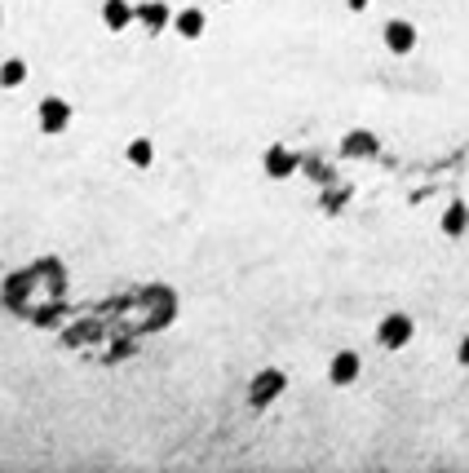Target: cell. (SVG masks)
<instances>
[{
    "label": "cell",
    "mask_w": 469,
    "mask_h": 473,
    "mask_svg": "<svg viewBox=\"0 0 469 473\" xmlns=\"http://www.w3.org/2000/svg\"><path fill=\"white\" fill-rule=\"evenodd\" d=\"M133 18H137V9H133L128 0H107V4H103V22H107L111 31H124Z\"/></svg>",
    "instance_id": "277c9868"
},
{
    "label": "cell",
    "mask_w": 469,
    "mask_h": 473,
    "mask_svg": "<svg viewBox=\"0 0 469 473\" xmlns=\"http://www.w3.org/2000/svg\"><path fill=\"white\" fill-rule=\"evenodd\" d=\"M151 155H155V151H151V142H146V137H137V142H128V164H137V168H146V164H151Z\"/></svg>",
    "instance_id": "7c38bea8"
},
{
    "label": "cell",
    "mask_w": 469,
    "mask_h": 473,
    "mask_svg": "<svg viewBox=\"0 0 469 473\" xmlns=\"http://www.w3.org/2000/svg\"><path fill=\"white\" fill-rule=\"evenodd\" d=\"M407 341H412V319H407V314H390V319L381 323V346L399 350V346H407Z\"/></svg>",
    "instance_id": "7a4b0ae2"
},
{
    "label": "cell",
    "mask_w": 469,
    "mask_h": 473,
    "mask_svg": "<svg viewBox=\"0 0 469 473\" xmlns=\"http://www.w3.org/2000/svg\"><path fill=\"white\" fill-rule=\"evenodd\" d=\"M27 80V62L22 58H9L4 67H0V89H18Z\"/></svg>",
    "instance_id": "52a82bcc"
},
{
    "label": "cell",
    "mask_w": 469,
    "mask_h": 473,
    "mask_svg": "<svg viewBox=\"0 0 469 473\" xmlns=\"http://www.w3.org/2000/svg\"><path fill=\"white\" fill-rule=\"evenodd\" d=\"M279 389H284V376H279V371H266V376L252 385V403H266V398H275Z\"/></svg>",
    "instance_id": "ba28073f"
},
{
    "label": "cell",
    "mask_w": 469,
    "mask_h": 473,
    "mask_svg": "<svg viewBox=\"0 0 469 473\" xmlns=\"http://www.w3.org/2000/svg\"><path fill=\"white\" fill-rule=\"evenodd\" d=\"M137 18H142V22H146L151 31H160V27L169 22V9H164L160 0H151V4H142V9H137Z\"/></svg>",
    "instance_id": "9c48e42d"
},
{
    "label": "cell",
    "mask_w": 469,
    "mask_h": 473,
    "mask_svg": "<svg viewBox=\"0 0 469 473\" xmlns=\"http://www.w3.org/2000/svg\"><path fill=\"white\" fill-rule=\"evenodd\" d=\"M177 31H182L186 40L204 36V13H200V9H182V13H177Z\"/></svg>",
    "instance_id": "8992f818"
},
{
    "label": "cell",
    "mask_w": 469,
    "mask_h": 473,
    "mask_svg": "<svg viewBox=\"0 0 469 473\" xmlns=\"http://www.w3.org/2000/svg\"><path fill=\"white\" fill-rule=\"evenodd\" d=\"M266 173H270V177H288V173H292V155H288V151H270V155H266Z\"/></svg>",
    "instance_id": "30bf717a"
},
{
    "label": "cell",
    "mask_w": 469,
    "mask_h": 473,
    "mask_svg": "<svg viewBox=\"0 0 469 473\" xmlns=\"http://www.w3.org/2000/svg\"><path fill=\"white\" fill-rule=\"evenodd\" d=\"M465 222H469L465 204H452V208H448V217H443V231H448V235H461V231H465Z\"/></svg>",
    "instance_id": "8fae6325"
},
{
    "label": "cell",
    "mask_w": 469,
    "mask_h": 473,
    "mask_svg": "<svg viewBox=\"0 0 469 473\" xmlns=\"http://www.w3.org/2000/svg\"><path fill=\"white\" fill-rule=\"evenodd\" d=\"M461 363H469V337H465V346H461Z\"/></svg>",
    "instance_id": "4fadbf2b"
},
{
    "label": "cell",
    "mask_w": 469,
    "mask_h": 473,
    "mask_svg": "<svg viewBox=\"0 0 469 473\" xmlns=\"http://www.w3.org/2000/svg\"><path fill=\"white\" fill-rule=\"evenodd\" d=\"M363 4H367V0H350V9H363Z\"/></svg>",
    "instance_id": "5bb4252c"
},
{
    "label": "cell",
    "mask_w": 469,
    "mask_h": 473,
    "mask_svg": "<svg viewBox=\"0 0 469 473\" xmlns=\"http://www.w3.org/2000/svg\"><path fill=\"white\" fill-rule=\"evenodd\" d=\"M385 45H390L394 53H412V45H416V27H412V22H399V18H394V22L385 27Z\"/></svg>",
    "instance_id": "3957f363"
},
{
    "label": "cell",
    "mask_w": 469,
    "mask_h": 473,
    "mask_svg": "<svg viewBox=\"0 0 469 473\" xmlns=\"http://www.w3.org/2000/svg\"><path fill=\"white\" fill-rule=\"evenodd\" d=\"M328 376H333L337 385H350L354 376H358V355H350V350H346V355H337V358H333V371H328Z\"/></svg>",
    "instance_id": "5b68a950"
},
{
    "label": "cell",
    "mask_w": 469,
    "mask_h": 473,
    "mask_svg": "<svg viewBox=\"0 0 469 473\" xmlns=\"http://www.w3.org/2000/svg\"><path fill=\"white\" fill-rule=\"evenodd\" d=\"M71 124V102H62V98H45L40 102V128L45 133H62Z\"/></svg>",
    "instance_id": "6da1fadb"
}]
</instances>
